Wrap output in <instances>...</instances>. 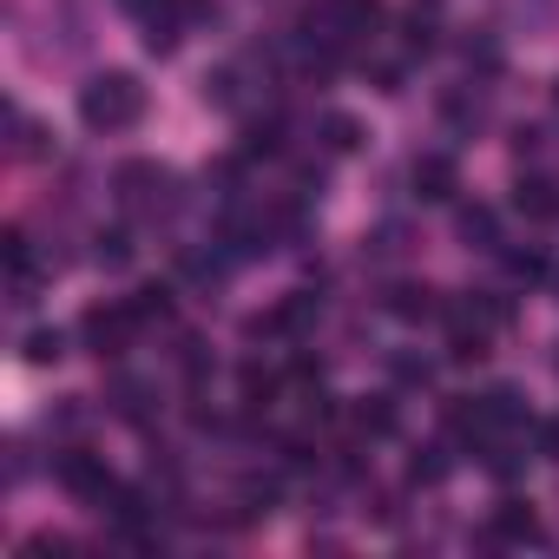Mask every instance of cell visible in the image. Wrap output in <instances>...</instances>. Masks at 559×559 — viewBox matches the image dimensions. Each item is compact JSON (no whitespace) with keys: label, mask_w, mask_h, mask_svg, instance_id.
<instances>
[{"label":"cell","mask_w":559,"mask_h":559,"mask_svg":"<svg viewBox=\"0 0 559 559\" xmlns=\"http://www.w3.org/2000/svg\"><path fill=\"white\" fill-rule=\"evenodd\" d=\"M349 421H356L362 435H395V402H389V395H362V402L349 408Z\"/></svg>","instance_id":"7"},{"label":"cell","mask_w":559,"mask_h":559,"mask_svg":"<svg viewBox=\"0 0 559 559\" xmlns=\"http://www.w3.org/2000/svg\"><path fill=\"white\" fill-rule=\"evenodd\" d=\"M415 198H428V204H448L454 191H461V171H454V158L448 152H428V158H415Z\"/></svg>","instance_id":"5"},{"label":"cell","mask_w":559,"mask_h":559,"mask_svg":"<svg viewBox=\"0 0 559 559\" xmlns=\"http://www.w3.org/2000/svg\"><path fill=\"white\" fill-rule=\"evenodd\" d=\"M493 533H500V539H533V533H539V520H533V507H526V500H507V507L493 513Z\"/></svg>","instance_id":"10"},{"label":"cell","mask_w":559,"mask_h":559,"mask_svg":"<svg viewBox=\"0 0 559 559\" xmlns=\"http://www.w3.org/2000/svg\"><path fill=\"white\" fill-rule=\"evenodd\" d=\"M270 395H276V376H270V369H257V362H250V369H243V402H250V408H263V402H270Z\"/></svg>","instance_id":"15"},{"label":"cell","mask_w":559,"mask_h":559,"mask_svg":"<svg viewBox=\"0 0 559 559\" xmlns=\"http://www.w3.org/2000/svg\"><path fill=\"white\" fill-rule=\"evenodd\" d=\"M93 257H99L106 270H126V263H132V237H126V230H99V250H93Z\"/></svg>","instance_id":"12"},{"label":"cell","mask_w":559,"mask_h":559,"mask_svg":"<svg viewBox=\"0 0 559 559\" xmlns=\"http://www.w3.org/2000/svg\"><path fill=\"white\" fill-rule=\"evenodd\" d=\"M389 310H395L402 323H421V317H435L441 304H435V290H428V284H395V290H389Z\"/></svg>","instance_id":"6"},{"label":"cell","mask_w":559,"mask_h":559,"mask_svg":"<svg viewBox=\"0 0 559 559\" xmlns=\"http://www.w3.org/2000/svg\"><path fill=\"white\" fill-rule=\"evenodd\" d=\"M507 270L520 276V284H533V276H546V263H539L533 250H513V257H507Z\"/></svg>","instance_id":"17"},{"label":"cell","mask_w":559,"mask_h":559,"mask_svg":"<svg viewBox=\"0 0 559 559\" xmlns=\"http://www.w3.org/2000/svg\"><path fill=\"white\" fill-rule=\"evenodd\" d=\"M119 8H126V14H139V21H152V14L165 8V0H119Z\"/></svg>","instance_id":"19"},{"label":"cell","mask_w":559,"mask_h":559,"mask_svg":"<svg viewBox=\"0 0 559 559\" xmlns=\"http://www.w3.org/2000/svg\"><path fill=\"white\" fill-rule=\"evenodd\" d=\"M60 487H67V493H80V500H106L119 480H112V467H106L99 454L73 448V454H60Z\"/></svg>","instance_id":"4"},{"label":"cell","mask_w":559,"mask_h":559,"mask_svg":"<svg viewBox=\"0 0 559 559\" xmlns=\"http://www.w3.org/2000/svg\"><path fill=\"white\" fill-rule=\"evenodd\" d=\"M408 474H415V480H441V474H448V454H441V448H421Z\"/></svg>","instance_id":"16"},{"label":"cell","mask_w":559,"mask_h":559,"mask_svg":"<svg viewBox=\"0 0 559 559\" xmlns=\"http://www.w3.org/2000/svg\"><path fill=\"white\" fill-rule=\"evenodd\" d=\"M461 237H467L474 250H500V217H493L487 204H474V211H461Z\"/></svg>","instance_id":"8"},{"label":"cell","mask_w":559,"mask_h":559,"mask_svg":"<svg viewBox=\"0 0 559 559\" xmlns=\"http://www.w3.org/2000/svg\"><path fill=\"white\" fill-rule=\"evenodd\" d=\"M27 356H34V362H60V356H67V336H60V330H34V336H27Z\"/></svg>","instance_id":"14"},{"label":"cell","mask_w":559,"mask_h":559,"mask_svg":"<svg viewBox=\"0 0 559 559\" xmlns=\"http://www.w3.org/2000/svg\"><path fill=\"white\" fill-rule=\"evenodd\" d=\"M139 323H145V317H139L132 304H93L86 323H80V336H86L93 356H126V343L139 336Z\"/></svg>","instance_id":"3"},{"label":"cell","mask_w":559,"mask_h":559,"mask_svg":"<svg viewBox=\"0 0 559 559\" xmlns=\"http://www.w3.org/2000/svg\"><path fill=\"white\" fill-rule=\"evenodd\" d=\"M539 454L559 461V421H539Z\"/></svg>","instance_id":"18"},{"label":"cell","mask_w":559,"mask_h":559,"mask_svg":"<svg viewBox=\"0 0 559 559\" xmlns=\"http://www.w3.org/2000/svg\"><path fill=\"white\" fill-rule=\"evenodd\" d=\"M80 119L93 132H132L145 119V86L132 73H93L80 86Z\"/></svg>","instance_id":"1"},{"label":"cell","mask_w":559,"mask_h":559,"mask_svg":"<svg viewBox=\"0 0 559 559\" xmlns=\"http://www.w3.org/2000/svg\"><path fill=\"white\" fill-rule=\"evenodd\" d=\"M513 204H520L526 217H552V211H559V191H552L546 178H520V191H513Z\"/></svg>","instance_id":"9"},{"label":"cell","mask_w":559,"mask_h":559,"mask_svg":"<svg viewBox=\"0 0 559 559\" xmlns=\"http://www.w3.org/2000/svg\"><path fill=\"white\" fill-rule=\"evenodd\" d=\"M119 204L126 211H139V217H165L178 198H171V171L165 165H152V158H132V165H119Z\"/></svg>","instance_id":"2"},{"label":"cell","mask_w":559,"mask_h":559,"mask_svg":"<svg viewBox=\"0 0 559 559\" xmlns=\"http://www.w3.org/2000/svg\"><path fill=\"white\" fill-rule=\"evenodd\" d=\"M132 310H139V317H145V323H152V317H158V323H165V317H171V290H165V284H145V290H139V297H132Z\"/></svg>","instance_id":"13"},{"label":"cell","mask_w":559,"mask_h":559,"mask_svg":"<svg viewBox=\"0 0 559 559\" xmlns=\"http://www.w3.org/2000/svg\"><path fill=\"white\" fill-rule=\"evenodd\" d=\"M323 139H330V152H356V145H362V126H356L349 112H330V119H323Z\"/></svg>","instance_id":"11"}]
</instances>
